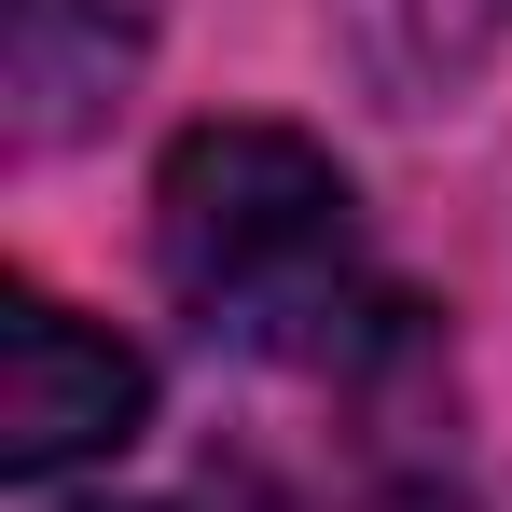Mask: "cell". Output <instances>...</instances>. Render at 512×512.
<instances>
[{
  "label": "cell",
  "instance_id": "obj_1",
  "mask_svg": "<svg viewBox=\"0 0 512 512\" xmlns=\"http://www.w3.org/2000/svg\"><path fill=\"white\" fill-rule=\"evenodd\" d=\"M153 263L208 333L305 360V374H333L374 319H402L374 250H360L346 167L291 125H194L153 180Z\"/></svg>",
  "mask_w": 512,
  "mask_h": 512
},
{
  "label": "cell",
  "instance_id": "obj_2",
  "mask_svg": "<svg viewBox=\"0 0 512 512\" xmlns=\"http://www.w3.org/2000/svg\"><path fill=\"white\" fill-rule=\"evenodd\" d=\"M139 416H153L139 346L14 277V291H0V471H14V485H56V471H84V457H125Z\"/></svg>",
  "mask_w": 512,
  "mask_h": 512
},
{
  "label": "cell",
  "instance_id": "obj_3",
  "mask_svg": "<svg viewBox=\"0 0 512 512\" xmlns=\"http://www.w3.org/2000/svg\"><path fill=\"white\" fill-rule=\"evenodd\" d=\"M153 56V0H0V125L14 153H70Z\"/></svg>",
  "mask_w": 512,
  "mask_h": 512
},
{
  "label": "cell",
  "instance_id": "obj_4",
  "mask_svg": "<svg viewBox=\"0 0 512 512\" xmlns=\"http://www.w3.org/2000/svg\"><path fill=\"white\" fill-rule=\"evenodd\" d=\"M346 14H360V56H374L402 97L457 84V70L485 56V28H499V0H346Z\"/></svg>",
  "mask_w": 512,
  "mask_h": 512
},
{
  "label": "cell",
  "instance_id": "obj_5",
  "mask_svg": "<svg viewBox=\"0 0 512 512\" xmlns=\"http://www.w3.org/2000/svg\"><path fill=\"white\" fill-rule=\"evenodd\" d=\"M84 512H167V499H84Z\"/></svg>",
  "mask_w": 512,
  "mask_h": 512
},
{
  "label": "cell",
  "instance_id": "obj_6",
  "mask_svg": "<svg viewBox=\"0 0 512 512\" xmlns=\"http://www.w3.org/2000/svg\"><path fill=\"white\" fill-rule=\"evenodd\" d=\"M388 512H443V499H388Z\"/></svg>",
  "mask_w": 512,
  "mask_h": 512
}]
</instances>
